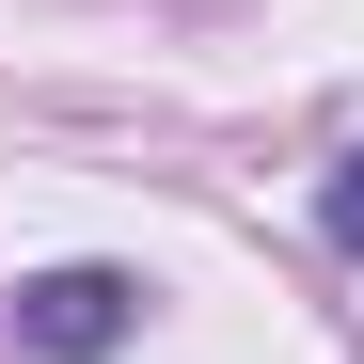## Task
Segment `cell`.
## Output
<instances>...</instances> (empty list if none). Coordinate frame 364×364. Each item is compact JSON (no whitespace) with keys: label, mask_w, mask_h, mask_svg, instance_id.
Listing matches in <instances>:
<instances>
[{"label":"cell","mask_w":364,"mask_h":364,"mask_svg":"<svg viewBox=\"0 0 364 364\" xmlns=\"http://www.w3.org/2000/svg\"><path fill=\"white\" fill-rule=\"evenodd\" d=\"M111 333H127V269H48V285H16V348L95 364Z\"/></svg>","instance_id":"6da1fadb"},{"label":"cell","mask_w":364,"mask_h":364,"mask_svg":"<svg viewBox=\"0 0 364 364\" xmlns=\"http://www.w3.org/2000/svg\"><path fill=\"white\" fill-rule=\"evenodd\" d=\"M333 237H348V254H364V159L333 174Z\"/></svg>","instance_id":"7a4b0ae2"}]
</instances>
